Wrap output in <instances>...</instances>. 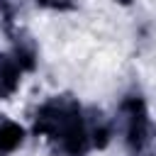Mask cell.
Masks as SVG:
<instances>
[{"mask_svg":"<svg viewBox=\"0 0 156 156\" xmlns=\"http://www.w3.org/2000/svg\"><path fill=\"white\" fill-rule=\"evenodd\" d=\"M34 58H37L34 44L27 37H17L15 39V61L20 63V68L22 71H32L34 68Z\"/></svg>","mask_w":156,"mask_h":156,"instance_id":"5b68a950","label":"cell"},{"mask_svg":"<svg viewBox=\"0 0 156 156\" xmlns=\"http://www.w3.org/2000/svg\"><path fill=\"white\" fill-rule=\"evenodd\" d=\"M24 139V129L12 122V119H2L0 122V156L5 154H12Z\"/></svg>","mask_w":156,"mask_h":156,"instance_id":"277c9868","label":"cell"},{"mask_svg":"<svg viewBox=\"0 0 156 156\" xmlns=\"http://www.w3.org/2000/svg\"><path fill=\"white\" fill-rule=\"evenodd\" d=\"M37 2L44 7H51V10H71L73 7V0H37Z\"/></svg>","mask_w":156,"mask_h":156,"instance_id":"52a82bcc","label":"cell"},{"mask_svg":"<svg viewBox=\"0 0 156 156\" xmlns=\"http://www.w3.org/2000/svg\"><path fill=\"white\" fill-rule=\"evenodd\" d=\"M12 17H15L12 5H10L7 0H0V24H2L5 29H10V27H12Z\"/></svg>","mask_w":156,"mask_h":156,"instance_id":"8992f818","label":"cell"},{"mask_svg":"<svg viewBox=\"0 0 156 156\" xmlns=\"http://www.w3.org/2000/svg\"><path fill=\"white\" fill-rule=\"evenodd\" d=\"M34 132L49 136L63 156H83L90 146L80 107L71 98H54L44 102L34 117Z\"/></svg>","mask_w":156,"mask_h":156,"instance_id":"6da1fadb","label":"cell"},{"mask_svg":"<svg viewBox=\"0 0 156 156\" xmlns=\"http://www.w3.org/2000/svg\"><path fill=\"white\" fill-rule=\"evenodd\" d=\"M117 2H122V5H129V2H132V0H117Z\"/></svg>","mask_w":156,"mask_h":156,"instance_id":"ba28073f","label":"cell"},{"mask_svg":"<svg viewBox=\"0 0 156 156\" xmlns=\"http://www.w3.org/2000/svg\"><path fill=\"white\" fill-rule=\"evenodd\" d=\"M22 68L15 56H0V98H10L20 85Z\"/></svg>","mask_w":156,"mask_h":156,"instance_id":"3957f363","label":"cell"},{"mask_svg":"<svg viewBox=\"0 0 156 156\" xmlns=\"http://www.w3.org/2000/svg\"><path fill=\"white\" fill-rule=\"evenodd\" d=\"M122 117H124V134H127V146L132 151H141L149 144V134H151V122H149V112L141 98H127L119 107Z\"/></svg>","mask_w":156,"mask_h":156,"instance_id":"7a4b0ae2","label":"cell"}]
</instances>
